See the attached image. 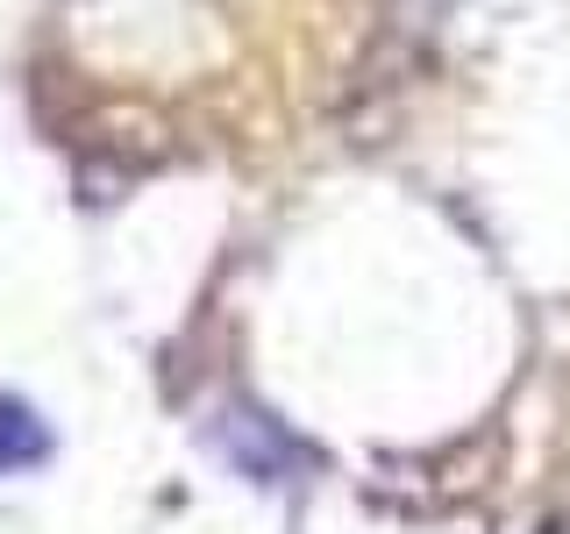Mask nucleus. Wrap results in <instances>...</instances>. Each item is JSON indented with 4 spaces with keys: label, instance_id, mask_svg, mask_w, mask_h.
Segmentation results:
<instances>
[{
    "label": "nucleus",
    "instance_id": "1",
    "mask_svg": "<svg viewBox=\"0 0 570 534\" xmlns=\"http://www.w3.org/2000/svg\"><path fill=\"white\" fill-rule=\"evenodd\" d=\"M43 449H50L43 421H36L22 399H0V471H22V463H36Z\"/></svg>",
    "mask_w": 570,
    "mask_h": 534
}]
</instances>
